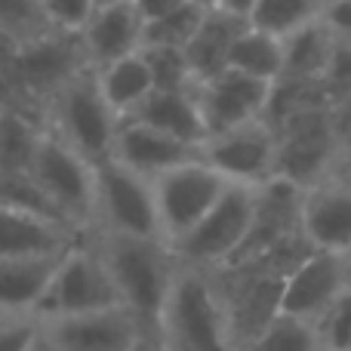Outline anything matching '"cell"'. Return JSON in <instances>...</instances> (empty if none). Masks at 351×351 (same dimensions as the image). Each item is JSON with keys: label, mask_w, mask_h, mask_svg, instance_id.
<instances>
[{"label": "cell", "mask_w": 351, "mask_h": 351, "mask_svg": "<svg viewBox=\"0 0 351 351\" xmlns=\"http://www.w3.org/2000/svg\"><path fill=\"white\" fill-rule=\"evenodd\" d=\"M299 231L311 250L351 253V182L346 176H330L302 191Z\"/></svg>", "instance_id": "obj_13"}, {"label": "cell", "mask_w": 351, "mask_h": 351, "mask_svg": "<svg viewBox=\"0 0 351 351\" xmlns=\"http://www.w3.org/2000/svg\"><path fill=\"white\" fill-rule=\"evenodd\" d=\"M117 305H121V293L90 234L62 256L37 317L56 321V317L90 315V311L117 308Z\"/></svg>", "instance_id": "obj_7"}, {"label": "cell", "mask_w": 351, "mask_h": 351, "mask_svg": "<svg viewBox=\"0 0 351 351\" xmlns=\"http://www.w3.org/2000/svg\"><path fill=\"white\" fill-rule=\"evenodd\" d=\"M321 22L339 43H351V0H324Z\"/></svg>", "instance_id": "obj_35"}, {"label": "cell", "mask_w": 351, "mask_h": 351, "mask_svg": "<svg viewBox=\"0 0 351 351\" xmlns=\"http://www.w3.org/2000/svg\"><path fill=\"white\" fill-rule=\"evenodd\" d=\"M271 93H274V84L250 77V74L234 71V68L194 84V99H197L206 139L237 127H247V123H256V121H268Z\"/></svg>", "instance_id": "obj_11"}, {"label": "cell", "mask_w": 351, "mask_h": 351, "mask_svg": "<svg viewBox=\"0 0 351 351\" xmlns=\"http://www.w3.org/2000/svg\"><path fill=\"white\" fill-rule=\"evenodd\" d=\"M47 133L40 114L25 108H0V170L28 173Z\"/></svg>", "instance_id": "obj_23"}, {"label": "cell", "mask_w": 351, "mask_h": 351, "mask_svg": "<svg viewBox=\"0 0 351 351\" xmlns=\"http://www.w3.org/2000/svg\"><path fill=\"white\" fill-rule=\"evenodd\" d=\"M278 130V179L311 188L339 173L342 142L336 136L333 108H315L274 123Z\"/></svg>", "instance_id": "obj_6"}, {"label": "cell", "mask_w": 351, "mask_h": 351, "mask_svg": "<svg viewBox=\"0 0 351 351\" xmlns=\"http://www.w3.org/2000/svg\"><path fill=\"white\" fill-rule=\"evenodd\" d=\"M158 342L164 351H234L228 302L216 274L179 265L160 321Z\"/></svg>", "instance_id": "obj_2"}, {"label": "cell", "mask_w": 351, "mask_h": 351, "mask_svg": "<svg viewBox=\"0 0 351 351\" xmlns=\"http://www.w3.org/2000/svg\"><path fill=\"white\" fill-rule=\"evenodd\" d=\"M136 351H164V346H160V342H154V339H145Z\"/></svg>", "instance_id": "obj_39"}, {"label": "cell", "mask_w": 351, "mask_h": 351, "mask_svg": "<svg viewBox=\"0 0 351 351\" xmlns=\"http://www.w3.org/2000/svg\"><path fill=\"white\" fill-rule=\"evenodd\" d=\"M321 10L324 0H256L253 12H250V25L284 40L305 25L317 22Z\"/></svg>", "instance_id": "obj_25"}, {"label": "cell", "mask_w": 351, "mask_h": 351, "mask_svg": "<svg viewBox=\"0 0 351 351\" xmlns=\"http://www.w3.org/2000/svg\"><path fill=\"white\" fill-rule=\"evenodd\" d=\"M216 6H219V10H225V12H231V16L247 19V22H250V12H253L256 0H216Z\"/></svg>", "instance_id": "obj_37"}, {"label": "cell", "mask_w": 351, "mask_h": 351, "mask_svg": "<svg viewBox=\"0 0 351 351\" xmlns=\"http://www.w3.org/2000/svg\"><path fill=\"white\" fill-rule=\"evenodd\" d=\"M40 324L43 333L62 351H136L148 339L139 321L123 305Z\"/></svg>", "instance_id": "obj_14"}, {"label": "cell", "mask_w": 351, "mask_h": 351, "mask_svg": "<svg viewBox=\"0 0 351 351\" xmlns=\"http://www.w3.org/2000/svg\"><path fill=\"white\" fill-rule=\"evenodd\" d=\"M84 59L93 71L111 65L117 59L142 53L145 47V19H142L136 0H111L99 3L86 28L80 31Z\"/></svg>", "instance_id": "obj_15"}, {"label": "cell", "mask_w": 351, "mask_h": 351, "mask_svg": "<svg viewBox=\"0 0 351 351\" xmlns=\"http://www.w3.org/2000/svg\"><path fill=\"white\" fill-rule=\"evenodd\" d=\"M40 333V317H0V351H31Z\"/></svg>", "instance_id": "obj_34"}, {"label": "cell", "mask_w": 351, "mask_h": 351, "mask_svg": "<svg viewBox=\"0 0 351 351\" xmlns=\"http://www.w3.org/2000/svg\"><path fill=\"white\" fill-rule=\"evenodd\" d=\"M142 56L148 59V68L154 74L158 90H191L194 86V74L188 65L185 49L176 47H145Z\"/></svg>", "instance_id": "obj_29"}, {"label": "cell", "mask_w": 351, "mask_h": 351, "mask_svg": "<svg viewBox=\"0 0 351 351\" xmlns=\"http://www.w3.org/2000/svg\"><path fill=\"white\" fill-rule=\"evenodd\" d=\"M84 237L62 219L31 210H6L0 206V259H34V256L68 253Z\"/></svg>", "instance_id": "obj_17"}, {"label": "cell", "mask_w": 351, "mask_h": 351, "mask_svg": "<svg viewBox=\"0 0 351 351\" xmlns=\"http://www.w3.org/2000/svg\"><path fill=\"white\" fill-rule=\"evenodd\" d=\"M133 117L160 130V133L173 136V139L188 142L194 148H200L206 142V130H204V121H200L194 86L191 90H154V96Z\"/></svg>", "instance_id": "obj_20"}, {"label": "cell", "mask_w": 351, "mask_h": 351, "mask_svg": "<svg viewBox=\"0 0 351 351\" xmlns=\"http://www.w3.org/2000/svg\"><path fill=\"white\" fill-rule=\"evenodd\" d=\"M99 3H111V0H96V6H99Z\"/></svg>", "instance_id": "obj_42"}, {"label": "cell", "mask_w": 351, "mask_h": 351, "mask_svg": "<svg viewBox=\"0 0 351 351\" xmlns=\"http://www.w3.org/2000/svg\"><path fill=\"white\" fill-rule=\"evenodd\" d=\"M348 287H351L348 256L311 250V253L284 278L280 315L317 324V317H321Z\"/></svg>", "instance_id": "obj_12"}, {"label": "cell", "mask_w": 351, "mask_h": 351, "mask_svg": "<svg viewBox=\"0 0 351 351\" xmlns=\"http://www.w3.org/2000/svg\"><path fill=\"white\" fill-rule=\"evenodd\" d=\"M200 158L231 185L265 188L278 179V130L268 121H256L210 136L200 145Z\"/></svg>", "instance_id": "obj_10"}, {"label": "cell", "mask_w": 351, "mask_h": 351, "mask_svg": "<svg viewBox=\"0 0 351 351\" xmlns=\"http://www.w3.org/2000/svg\"><path fill=\"white\" fill-rule=\"evenodd\" d=\"M182 3H188V0H136V6H139L145 25L154 22V19H160V16H167V12H173L176 6H182ZM191 3H194V0H191Z\"/></svg>", "instance_id": "obj_36"}, {"label": "cell", "mask_w": 351, "mask_h": 351, "mask_svg": "<svg viewBox=\"0 0 351 351\" xmlns=\"http://www.w3.org/2000/svg\"><path fill=\"white\" fill-rule=\"evenodd\" d=\"M237 351H324L315 324L290 315H278L265 330L247 339Z\"/></svg>", "instance_id": "obj_26"}, {"label": "cell", "mask_w": 351, "mask_h": 351, "mask_svg": "<svg viewBox=\"0 0 351 351\" xmlns=\"http://www.w3.org/2000/svg\"><path fill=\"white\" fill-rule=\"evenodd\" d=\"M0 206H6V210H31V213H43V216L59 219V213L49 206V200L37 188V182L31 179V173L0 170Z\"/></svg>", "instance_id": "obj_30"}, {"label": "cell", "mask_w": 351, "mask_h": 351, "mask_svg": "<svg viewBox=\"0 0 351 351\" xmlns=\"http://www.w3.org/2000/svg\"><path fill=\"white\" fill-rule=\"evenodd\" d=\"M247 25H250L247 19H237V16H231V12L219 10V6H210V10L204 12L197 31H194V37L185 47L194 84L228 71L231 49H234L237 37H241V31L247 28Z\"/></svg>", "instance_id": "obj_19"}, {"label": "cell", "mask_w": 351, "mask_h": 351, "mask_svg": "<svg viewBox=\"0 0 351 351\" xmlns=\"http://www.w3.org/2000/svg\"><path fill=\"white\" fill-rule=\"evenodd\" d=\"M49 28L59 34H80L96 12V0H40Z\"/></svg>", "instance_id": "obj_32"}, {"label": "cell", "mask_w": 351, "mask_h": 351, "mask_svg": "<svg viewBox=\"0 0 351 351\" xmlns=\"http://www.w3.org/2000/svg\"><path fill=\"white\" fill-rule=\"evenodd\" d=\"M62 256L0 259V317H37Z\"/></svg>", "instance_id": "obj_18"}, {"label": "cell", "mask_w": 351, "mask_h": 351, "mask_svg": "<svg viewBox=\"0 0 351 351\" xmlns=\"http://www.w3.org/2000/svg\"><path fill=\"white\" fill-rule=\"evenodd\" d=\"M324 351H351V287L315 324Z\"/></svg>", "instance_id": "obj_31"}, {"label": "cell", "mask_w": 351, "mask_h": 351, "mask_svg": "<svg viewBox=\"0 0 351 351\" xmlns=\"http://www.w3.org/2000/svg\"><path fill=\"white\" fill-rule=\"evenodd\" d=\"M43 123H47L49 133H56L80 158L90 160L93 167L114 158L121 117L105 102L93 68L71 77L43 105Z\"/></svg>", "instance_id": "obj_3"}, {"label": "cell", "mask_w": 351, "mask_h": 351, "mask_svg": "<svg viewBox=\"0 0 351 351\" xmlns=\"http://www.w3.org/2000/svg\"><path fill=\"white\" fill-rule=\"evenodd\" d=\"M96 84H99V90H102L105 102L114 108V114L121 117V121L133 117L136 111L154 96V90H158L154 74H152V68H148V59L142 53L99 68Z\"/></svg>", "instance_id": "obj_21"}, {"label": "cell", "mask_w": 351, "mask_h": 351, "mask_svg": "<svg viewBox=\"0 0 351 351\" xmlns=\"http://www.w3.org/2000/svg\"><path fill=\"white\" fill-rule=\"evenodd\" d=\"M93 234H121L164 241L154 200V182L127 170L114 158L96 167V228Z\"/></svg>", "instance_id": "obj_8"}, {"label": "cell", "mask_w": 351, "mask_h": 351, "mask_svg": "<svg viewBox=\"0 0 351 351\" xmlns=\"http://www.w3.org/2000/svg\"><path fill=\"white\" fill-rule=\"evenodd\" d=\"M31 179L43 191L59 219H65L74 231L93 234L96 228V167L80 158L71 145L56 133H43L40 148L31 164Z\"/></svg>", "instance_id": "obj_5"}, {"label": "cell", "mask_w": 351, "mask_h": 351, "mask_svg": "<svg viewBox=\"0 0 351 351\" xmlns=\"http://www.w3.org/2000/svg\"><path fill=\"white\" fill-rule=\"evenodd\" d=\"M194 3H200V6H216V0H194Z\"/></svg>", "instance_id": "obj_40"}, {"label": "cell", "mask_w": 351, "mask_h": 351, "mask_svg": "<svg viewBox=\"0 0 351 351\" xmlns=\"http://www.w3.org/2000/svg\"><path fill=\"white\" fill-rule=\"evenodd\" d=\"M53 34L47 16H43L40 0H0V37L16 47L40 40Z\"/></svg>", "instance_id": "obj_27"}, {"label": "cell", "mask_w": 351, "mask_h": 351, "mask_svg": "<svg viewBox=\"0 0 351 351\" xmlns=\"http://www.w3.org/2000/svg\"><path fill=\"white\" fill-rule=\"evenodd\" d=\"M231 182L213 170L204 158H194L188 164L176 167L154 179V200H158V219L164 241L173 243L182 241L213 206L219 204Z\"/></svg>", "instance_id": "obj_9"}, {"label": "cell", "mask_w": 351, "mask_h": 351, "mask_svg": "<svg viewBox=\"0 0 351 351\" xmlns=\"http://www.w3.org/2000/svg\"><path fill=\"white\" fill-rule=\"evenodd\" d=\"M348 280H351V253H348Z\"/></svg>", "instance_id": "obj_41"}, {"label": "cell", "mask_w": 351, "mask_h": 351, "mask_svg": "<svg viewBox=\"0 0 351 351\" xmlns=\"http://www.w3.org/2000/svg\"><path fill=\"white\" fill-rule=\"evenodd\" d=\"M256 200H259V188L228 185L219 204L182 241L173 243L179 265L200 268V271H222L234 265L253 231Z\"/></svg>", "instance_id": "obj_4"}, {"label": "cell", "mask_w": 351, "mask_h": 351, "mask_svg": "<svg viewBox=\"0 0 351 351\" xmlns=\"http://www.w3.org/2000/svg\"><path fill=\"white\" fill-rule=\"evenodd\" d=\"M321 84H324V90H327L333 108L339 102H346V99H351V43L336 40L333 59H330L327 74H324Z\"/></svg>", "instance_id": "obj_33"}, {"label": "cell", "mask_w": 351, "mask_h": 351, "mask_svg": "<svg viewBox=\"0 0 351 351\" xmlns=\"http://www.w3.org/2000/svg\"><path fill=\"white\" fill-rule=\"evenodd\" d=\"M114 287L121 293V305L139 321L148 339L158 342L160 321L170 290L179 274V259L167 241L121 234H93Z\"/></svg>", "instance_id": "obj_1"}, {"label": "cell", "mask_w": 351, "mask_h": 351, "mask_svg": "<svg viewBox=\"0 0 351 351\" xmlns=\"http://www.w3.org/2000/svg\"><path fill=\"white\" fill-rule=\"evenodd\" d=\"M194 158H200V148L173 139V136L160 133V130L136 121V117L121 121L117 142H114V160L123 164L127 170H133V173L154 182L164 173H170Z\"/></svg>", "instance_id": "obj_16"}, {"label": "cell", "mask_w": 351, "mask_h": 351, "mask_svg": "<svg viewBox=\"0 0 351 351\" xmlns=\"http://www.w3.org/2000/svg\"><path fill=\"white\" fill-rule=\"evenodd\" d=\"M210 10V6H200V3H182L176 6L173 12H167V16L154 19V22L145 25V47H176V49H185L188 40L194 37V31H197L200 19H204V12ZM142 47V49H145Z\"/></svg>", "instance_id": "obj_28"}, {"label": "cell", "mask_w": 351, "mask_h": 351, "mask_svg": "<svg viewBox=\"0 0 351 351\" xmlns=\"http://www.w3.org/2000/svg\"><path fill=\"white\" fill-rule=\"evenodd\" d=\"M228 68L250 74V77L268 80V84H278L284 77V40L262 28L247 25L237 37L234 49H231Z\"/></svg>", "instance_id": "obj_24"}, {"label": "cell", "mask_w": 351, "mask_h": 351, "mask_svg": "<svg viewBox=\"0 0 351 351\" xmlns=\"http://www.w3.org/2000/svg\"><path fill=\"white\" fill-rule=\"evenodd\" d=\"M31 351H62L59 346H56V342L53 339H49V336L47 333H40V339H37V346L34 348H31Z\"/></svg>", "instance_id": "obj_38"}, {"label": "cell", "mask_w": 351, "mask_h": 351, "mask_svg": "<svg viewBox=\"0 0 351 351\" xmlns=\"http://www.w3.org/2000/svg\"><path fill=\"white\" fill-rule=\"evenodd\" d=\"M333 49L336 37L321 19L299 28L296 34L284 37V77L280 80H324Z\"/></svg>", "instance_id": "obj_22"}]
</instances>
